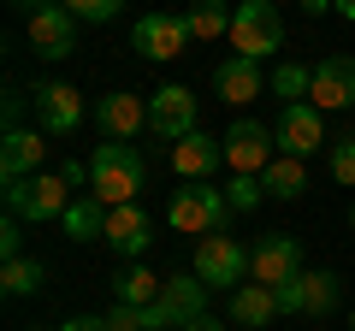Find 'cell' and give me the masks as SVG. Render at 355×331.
I'll return each mask as SVG.
<instances>
[{"mask_svg":"<svg viewBox=\"0 0 355 331\" xmlns=\"http://www.w3.org/2000/svg\"><path fill=\"white\" fill-rule=\"evenodd\" d=\"M166 219H172L178 237H214V231H225L231 202H225V190H214V184H184V190H172Z\"/></svg>","mask_w":355,"mask_h":331,"instance_id":"7a4b0ae2","label":"cell"},{"mask_svg":"<svg viewBox=\"0 0 355 331\" xmlns=\"http://www.w3.org/2000/svg\"><path fill=\"white\" fill-rule=\"evenodd\" d=\"M296 272H302V242L284 237V231H272V237H261L249 249V278L266 284V290H279V284H291Z\"/></svg>","mask_w":355,"mask_h":331,"instance_id":"9c48e42d","label":"cell"},{"mask_svg":"<svg viewBox=\"0 0 355 331\" xmlns=\"http://www.w3.org/2000/svg\"><path fill=\"white\" fill-rule=\"evenodd\" d=\"M107 242H113L125 260H137L142 249H148V213H142L137 202L125 207H107Z\"/></svg>","mask_w":355,"mask_h":331,"instance_id":"d6986e66","label":"cell"},{"mask_svg":"<svg viewBox=\"0 0 355 331\" xmlns=\"http://www.w3.org/2000/svg\"><path fill=\"white\" fill-rule=\"evenodd\" d=\"M65 207H71V184H65V172H36V178H12V184H6V213H18L24 225L65 219Z\"/></svg>","mask_w":355,"mask_h":331,"instance_id":"3957f363","label":"cell"},{"mask_svg":"<svg viewBox=\"0 0 355 331\" xmlns=\"http://www.w3.org/2000/svg\"><path fill=\"white\" fill-rule=\"evenodd\" d=\"M231 48L243 60H266L272 48H284V18L272 0H237V18H231Z\"/></svg>","mask_w":355,"mask_h":331,"instance_id":"277c9868","label":"cell"},{"mask_svg":"<svg viewBox=\"0 0 355 331\" xmlns=\"http://www.w3.org/2000/svg\"><path fill=\"white\" fill-rule=\"evenodd\" d=\"M148 130L166 142H184L196 130V95L184 89V83H166V89L148 95Z\"/></svg>","mask_w":355,"mask_h":331,"instance_id":"4fadbf2b","label":"cell"},{"mask_svg":"<svg viewBox=\"0 0 355 331\" xmlns=\"http://www.w3.org/2000/svg\"><path fill=\"white\" fill-rule=\"evenodd\" d=\"M107 331H154V325L142 319V307H113L107 314Z\"/></svg>","mask_w":355,"mask_h":331,"instance_id":"1f68e13d","label":"cell"},{"mask_svg":"<svg viewBox=\"0 0 355 331\" xmlns=\"http://www.w3.org/2000/svg\"><path fill=\"white\" fill-rule=\"evenodd\" d=\"M243 272H249V249H243L237 237H225V231H214V237H196V278L207 284V290H237Z\"/></svg>","mask_w":355,"mask_h":331,"instance_id":"8992f818","label":"cell"},{"mask_svg":"<svg viewBox=\"0 0 355 331\" xmlns=\"http://www.w3.org/2000/svg\"><path fill=\"white\" fill-rule=\"evenodd\" d=\"M77 12V24H107V18H119L125 12V0H65Z\"/></svg>","mask_w":355,"mask_h":331,"instance_id":"f1b7e54d","label":"cell"},{"mask_svg":"<svg viewBox=\"0 0 355 331\" xmlns=\"http://www.w3.org/2000/svg\"><path fill=\"white\" fill-rule=\"evenodd\" d=\"M95 125H101L113 142H137V130H148V107H142L130 89L101 95V107H95Z\"/></svg>","mask_w":355,"mask_h":331,"instance_id":"e0dca14e","label":"cell"},{"mask_svg":"<svg viewBox=\"0 0 355 331\" xmlns=\"http://www.w3.org/2000/svg\"><path fill=\"white\" fill-rule=\"evenodd\" d=\"M225 314H231V325H266V319L279 314V296L266 290V284H237L231 290V302H225Z\"/></svg>","mask_w":355,"mask_h":331,"instance_id":"44dd1931","label":"cell"},{"mask_svg":"<svg viewBox=\"0 0 355 331\" xmlns=\"http://www.w3.org/2000/svg\"><path fill=\"white\" fill-rule=\"evenodd\" d=\"M296 6H302L308 18H320V12H326V6H338V0H296Z\"/></svg>","mask_w":355,"mask_h":331,"instance_id":"d590c367","label":"cell"},{"mask_svg":"<svg viewBox=\"0 0 355 331\" xmlns=\"http://www.w3.org/2000/svg\"><path fill=\"white\" fill-rule=\"evenodd\" d=\"M225 202H231V213H254V207L266 202V184H261V178H249V172H231Z\"/></svg>","mask_w":355,"mask_h":331,"instance_id":"83f0119b","label":"cell"},{"mask_svg":"<svg viewBox=\"0 0 355 331\" xmlns=\"http://www.w3.org/2000/svg\"><path fill=\"white\" fill-rule=\"evenodd\" d=\"M214 89H219V101H231V107L254 101V95L266 89V77H261V60H243V53L219 60V71H214Z\"/></svg>","mask_w":355,"mask_h":331,"instance_id":"ac0fdd59","label":"cell"},{"mask_svg":"<svg viewBox=\"0 0 355 331\" xmlns=\"http://www.w3.org/2000/svg\"><path fill=\"white\" fill-rule=\"evenodd\" d=\"M207 314V284L196 278H166L160 284V302L154 307H142V319H148L154 331H184V325H196V319Z\"/></svg>","mask_w":355,"mask_h":331,"instance_id":"5b68a950","label":"cell"},{"mask_svg":"<svg viewBox=\"0 0 355 331\" xmlns=\"http://www.w3.org/2000/svg\"><path fill=\"white\" fill-rule=\"evenodd\" d=\"M219 148H225V166H231V172H249V178H261L266 166L279 160V130L254 125V118H237V125L219 136Z\"/></svg>","mask_w":355,"mask_h":331,"instance_id":"52a82bcc","label":"cell"},{"mask_svg":"<svg viewBox=\"0 0 355 331\" xmlns=\"http://www.w3.org/2000/svg\"><path fill=\"white\" fill-rule=\"evenodd\" d=\"M12 6H24V12H36V6H48V0H12Z\"/></svg>","mask_w":355,"mask_h":331,"instance_id":"74e56055","label":"cell"},{"mask_svg":"<svg viewBox=\"0 0 355 331\" xmlns=\"http://www.w3.org/2000/svg\"><path fill=\"white\" fill-rule=\"evenodd\" d=\"M42 154H48V142H36V130H6V142H0V172H6V184L36 178Z\"/></svg>","mask_w":355,"mask_h":331,"instance_id":"ffe728a7","label":"cell"},{"mask_svg":"<svg viewBox=\"0 0 355 331\" xmlns=\"http://www.w3.org/2000/svg\"><path fill=\"white\" fill-rule=\"evenodd\" d=\"M42 278H48V272H42V260H30V255H18V260L0 267V290L6 296H36Z\"/></svg>","mask_w":355,"mask_h":331,"instance_id":"484cf974","label":"cell"},{"mask_svg":"<svg viewBox=\"0 0 355 331\" xmlns=\"http://www.w3.org/2000/svg\"><path fill=\"white\" fill-rule=\"evenodd\" d=\"M308 101H314L320 113H343V107H355V60H349V53H331V60L314 65Z\"/></svg>","mask_w":355,"mask_h":331,"instance_id":"5bb4252c","label":"cell"},{"mask_svg":"<svg viewBox=\"0 0 355 331\" xmlns=\"http://www.w3.org/2000/svg\"><path fill=\"white\" fill-rule=\"evenodd\" d=\"M219 160H225V148H219V136H207V130H190L184 142H172V172L184 184H207Z\"/></svg>","mask_w":355,"mask_h":331,"instance_id":"2e32d148","label":"cell"},{"mask_svg":"<svg viewBox=\"0 0 355 331\" xmlns=\"http://www.w3.org/2000/svg\"><path fill=\"white\" fill-rule=\"evenodd\" d=\"M142 190V154L130 142H101V148L89 154V195L107 207H125L137 202Z\"/></svg>","mask_w":355,"mask_h":331,"instance_id":"6da1fadb","label":"cell"},{"mask_svg":"<svg viewBox=\"0 0 355 331\" xmlns=\"http://www.w3.org/2000/svg\"><path fill=\"white\" fill-rule=\"evenodd\" d=\"M24 30H30V48H36L42 60H65V53L77 48V12L65 6V0H48V6H36Z\"/></svg>","mask_w":355,"mask_h":331,"instance_id":"30bf717a","label":"cell"},{"mask_svg":"<svg viewBox=\"0 0 355 331\" xmlns=\"http://www.w3.org/2000/svg\"><path fill=\"white\" fill-rule=\"evenodd\" d=\"M184 331H225V319H214V314H202L196 325H184Z\"/></svg>","mask_w":355,"mask_h":331,"instance_id":"e575fe53","label":"cell"},{"mask_svg":"<svg viewBox=\"0 0 355 331\" xmlns=\"http://www.w3.org/2000/svg\"><path fill=\"white\" fill-rule=\"evenodd\" d=\"M308 83H314V65H279V71H272V95H279V101L284 107H291V101H302V95H308Z\"/></svg>","mask_w":355,"mask_h":331,"instance_id":"4316f807","label":"cell"},{"mask_svg":"<svg viewBox=\"0 0 355 331\" xmlns=\"http://www.w3.org/2000/svg\"><path fill=\"white\" fill-rule=\"evenodd\" d=\"M0 255H6V260L24 255V219H18V213H6V225H0Z\"/></svg>","mask_w":355,"mask_h":331,"instance_id":"4dcf8cb0","label":"cell"},{"mask_svg":"<svg viewBox=\"0 0 355 331\" xmlns=\"http://www.w3.org/2000/svg\"><path fill=\"white\" fill-rule=\"evenodd\" d=\"M60 331H107V319H65Z\"/></svg>","mask_w":355,"mask_h":331,"instance_id":"836d02e7","label":"cell"},{"mask_svg":"<svg viewBox=\"0 0 355 331\" xmlns=\"http://www.w3.org/2000/svg\"><path fill=\"white\" fill-rule=\"evenodd\" d=\"M338 12H343V18H349V24H355V0H338Z\"/></svg>","mask_w":355,"mask_h":331,"instance_id":"8d00e7d4","label":"cell"},{"mask_svg":"<svg viewBox=\"0 0 355 331\" xmlns=\"http://www.w3.org/2000/svg\"><path fill=\"white\" fill-rule=\"evenodd\" d=\"M331 178L355 190V136L349 142H331Z\"/></svg>","mask_w":355,"mask_h":331,"instance_id":"f546056e","label":"cell"},{"mask_svg":"<svg viewBox=\"0 0 355 331\" xmlns=\"http://www.w3.org/2000/svg\"><path fill=\"white\" fill-rule=\"evenodd\" d=\"M30 107H36V125L48 136H71L83 125V89H71V83H36Z\"/></svg>","mask_w":355,"mask_h":331,"instance_id":"7c38bea8","label":"cell"},{"mask_svg":"<svg viewBox=\"0 0 355 331\" xmlns=\"http://www.w3.org/2000/svg\"><path fill=\"white\" fill-rule=\"evenodd\" d=\"M349 325H355V314H349Z\"/></svg>","mask_w":355,"mask_h":331,"instance_id":"ab89813d","label":"cell"},{"mask_svg":"<svg viewBox=\"0 0 355 331\" xmlns=\"http://www.w3.org/2000/svg\"><path fill=\"white\" fill-rule=\"evenodd\" d=\"M113 290H119V307H154L160 302V278H154L142 260H125V272L113 278Z\"/></svg>","mask_w":355,"mask_h":331,"instance_id":"603a6c76","label":"cell"},{"mask_svg":"<svg viewBox=\"0 0 355 331\" xmlns=\"http://www.w3.org/2000/svg\"><path fill=\"white\" fill-rule=\"evenodd\" d=\"M190 42H196L190 18H178V12H142L137 30H130V48H137L142 60H178Z\"/></svg>","mask_w":355,"mask_h":331,"instance_id":"ba28073f","label":"cell"},{"mask_svg":"<svg viewBox=\"0 0 355 331\" xmlns=\"http://www.w3.org/2000/svg\"><path fill=\"white\" fill-rule=\"evenodd\" d=\"M65 237L71 242H107V202H95V195H77L71 207H65Z\"/></svg>","mask_w":355,"mask_h":331,"instance_id":"7402d4cb","label":"cell"},{"mask_svg":"<svg viewBox=\"0 0 355 331\" xmlns=\"http://www.w3.org/2000/svg\"><path fill=\"white\" fill-rule=\"evenodd\" d=\"M320 142H326L320 107H314V101H291V107L279 113V154H296V160H308V154H320Z\"/></svg>","mask_w":355,"mask_h":331,"instance_id":"9a60e30c","label":"cell"},{"mask_svg":"<svg viewBox=\"0 0 355 331\" xmlns=\"http://www.w3.org/2000/svg\"><path fill=\"white\" fill-rule=\"evenodd\" d=\"M184 18H190V36H196V42H219V36H231L237 6H225V0H196Z\"/></svg>","mask_w":355,"mask_h":331,"instance_id":"d4e9b609","label":"cell"},{"mask_svg":"<svg viewBox=\"0 0 355 331\" xmlns=\"http://www.w3.org/2000/svg\"><path fill=\"white\" fill-rule=\"evenodd\" d=\"M24 107H30V95H6V107H0V113H6V130H18V118H24Z\"/></svg>","mask_w":355,"mask_h":331,"instance_id":"d6a6232c","label":"cell"},{"mask_svg":"<svg viewBox=\"0 0 355 331\" xmlns=\"http://www.w3.org/2000/svg\"><path fill=\"white\" fill-rule=\"evenodd\" d=\"M349 225H355V207H349Z\"/></svg>","mask_w":355,"mask_h":331,"instance_id":"f35d334b","label":"cell"},{"mask_svg":"<svg viewBox=\"0 0 355 331\" xmlns=\"http://www.w3.org/2000/svg\"><path fill=\"white\" fill-rule=\"evenodd\" d=\"M261 184H266V195H272V202H296V195L308 190V172H302V160H296V154H279V160L261 172Z\"/></svg>","mask_w":355,"mask_h":331,"instance_id":"cb8c5ba5","label":"cell"},{"mask_svg":"<svg viewBox=\"0 0 355 331\" xmlns=\"http://www.w3.org/2000/svg\"><path fill=\"white\" fill-rule=\"evenodd\" d=\"M279 314H331L338 307V296H343V284H338V272H296L291 284H279Z\"/></svg>","mask_w":355,"mask_h":331,"instance_id":"8fae6325","label":"cell"}]
</instances>
